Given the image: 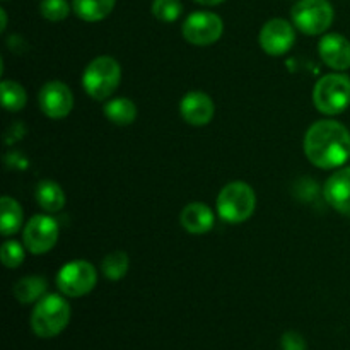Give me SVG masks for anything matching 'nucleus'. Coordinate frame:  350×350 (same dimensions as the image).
<instances>
[{
	"instance_id": "15",
	"label": "nucleus",
	"mask_w": 350,
	"mask_h": 350,
	"mask_svg": "<svg viewBox=\"0 0 350 350\" xmlns=\"http://www.w3.org/2000/svg\"><path fill=\"white\" fill-rule=\"evenodd\" d=\"M180 224L190 234H205L215 224L214 212L200 202H191L181 211Z\"/></svg>"
},
{
	"instance_id": "10",
	"label": "nucleus",
	"mask_w": 350,
	"mask_h": 350,
	"mask_svg": "<svg viewBox=\"0 0 350 350\" xmlns=\"http://www.w3.org/2000/svg\"><path fill=\"white\" fill-rule=\"evenodd\" d=\"M294 41H296V31H294L293 24L280 17L267 21L258 36L260 46L270 57L286 55L293 48Z\"/></svg>"
},
{
	"instance_id": "1",
	"label": "nucleus",
	"mask_w": 350,
	"mask_h": 350,
	"mask_svg": "<svg viewBox=\"0 0 350 350\" xmlns=\"http://www.w3.org/2000/svg\"><path fill=\"white\" fill-rule=\"evenodd\" d=\"M304 154L320 170H337L350 161V132L335 120H320L304 135Z\"/></svg>"
},
{
	"instance_id": "19",
	"label": "nucleus",
	"mask_w": 350,
	"mask_h": 350,
	"mask_svg": "<svg viewBox=\"0 0 350 350\" xmlns=\"http://www.w3.org/2000/svg\"><path fill=\"white\" fill-rule=\"evenodd\" d=\"M0 208H2V215H0V234L2 236H12L23 228L24 222V212L19 202L12 197H2L0 200Z\"/></svg>"
},
{
	"instance_id": "24",
	"label": "nucleus",
	"mask_w": 350,
	"mask_h": 350,
	"mask_svg": "<svg viewBox=\"0 0 350 350\" xmlns=\"http://www.w3.org/2000/svg\"><path fill=\"white\" fill-rule=\"evenodd\" d=\"M40 12L46 21L60 23V21L67 19L68 17L70 5H68L67 0H41Z\"/></svg>"
},
{
	"instance_id": "11",
	"label": "nucleus",
	"mask_w": 350,
	"mask_h": 350,
	"mask_svg": "<svg viewBox=\"0 0 350 350\" xmlns=\"http://www.w3.org/2000/svg\"><path fill=\"white\" fill-rule=\"evenodd\" d=\"M38 105L48 118L62 120L70 115L74 108V94L64 82L50 81L40 89Z\"/></svg>"
},
{
	"instance_id": "2",
	"label": "nucleus",
	"mask_w": 350,
	"mask_h": 350,
	"mask_svg": "<svg viewBox=\"0 0 350 350\" xmlns=\"http://www.w3.org/2000/svg\"><path fill=\"white\" fill-rule=\"evenodd\" d=\"M70 304L60 294H44L31 313V328L40 338H53L67 328Z\"/></svg>"
},
{
	"instance_id": "22",
	"label": "nucleus",
	"mask_w": 350,
	"mask_h": 350,
	"mask_svg": "<svg viewBox=\"0 0 350 350\" xmlns=\"http://www.w3.org/2000/svg\"><path fill=\"white\" fill-rule=\"evenodd\" d=\"M129 267H130V260L125 252L109 253V255H106L105 258H103V263H101L103 275H105L108 280H115V282L126 275Z\"/></svg>"
},
{
	"instance_id": "12",
	"label": "nucleus",
	"mask_w": 350,
	"mask_h": 350,
	"mask_svg": "<svg viewBox=\"0 0 350 350\" xmlns=\"http://www.w3.org/2000/svg\"><path fill=\"white\" fill-rule=\"evenodd\" d=\"M181 118L193 126L208 125L214 118L215 106L208 94L202 91H190L183 96L180 103Z\"/></svg>"
},
{
	"instance_id": "3",
	"label": "nucleus",
	"mask_w": 350,
	"mask_h": 350,
	"mask_svg": "<svg viewBox=\"0 0 350 350\" xmlns=\"http://www.w3.org/2000/svg\"><path fill=\"white\" fill-rule=\"evenodd\" d=\"M122 81V67L113 57L103 55L89 62L82 74V88L89 98L106 101L118 89Z\"/></svg>"
},
{
	"instance_id": "18",
	"label": "nucleus",
	"mask_w": 350,
	"mask_h": 350,
	"mask_svg": "<svg viewBox=\"0 0 350 350\" xmlns=\"http://www.w3.org/2000/svg\"><path fill=\"white\" fill-rule=\"evenodd\" d=\"M48 282L44 277L40 275H27L17 280L14 286V297L19 301L21 304H31L38 303L41 297L46 294Z\"/></svg>"
},
{
	"instance_id": "5",
	"label": "nucleus",
	"mask_w": 350,
	"mask_h": 350,
	"mask_svg": "<svg viewBox=\"0 0 350 350\" xmlns=\"http://www.w3.org/2000/svg\"><path fill=\"white\" fill-rule=\"evenodd\" d=\"M313 103L327 116L344 113L350 106V79L344 74L323 75L314 84Z\"/></svg>"
},
{
	"instance_id": "28",
	"label": "nucleus",
	"mask_w": 350,
	"mask_h": 350,
	"mask_svg": "<svg viewBox=\"0 0 350 350\" xmlns=\"http://www.w3.org/2000/svg\"><path fill=\"white\" fill-rule=\"evenodd\" d=\"M0 19H2V24H0V31H5V27H7V14H5V10L3 9H0Z\"/></svg>"
},
{
	"instance_id": "27",
	"label": "nucleus",
	"mask_w": 350,
	"mask_h": 350,
	"mask_svg": "<svg viewBox=\"0 0 350 350\" xmlns=\"http://www.w3.org/2000/svg\"><path fill=\"white\" fill-rule=\"evenodd\" d=\"M197 3H202V5H219V3L226 2V0H195Z\"/></svg>"
},
{
	"instance_id": "16",
	"label": "nucleus",
	"mask_w": 350,
	"mask_h": 350,
	"mask_svg": "<svg viewBox=\"0 0 350 350\" xmlns=\"http://www.w3.org/2000/svg\"><path fill=\"white\" fill-rule=\"evenodd\" d=\"M36 202L44 212L55 214L65 207V191L57 181L43 180L36 187Z\"/></svg>"
},
{
	"instance_id": "14",
	"label": "nucleus",
	"mask_w": 350,
	"mask_h": 350,
	"mask_svg": "<svg viewBox=\"0 0 350 350\" xmlns=\"http://www.w3.org/2000/svg\"><path fill=\"white\" fill-rule=\"evenodd\" d=\"M318 51L325 64L334 70L350 68V41L338 33L325 34L318 44Z\"/></svg>"
},
{
	"instance_id": "6",
	"label": "nucleus",
	"mask_w": 350,
	"mask_h": 350,
	"mask_svg": "<svg viewBox=\"0 0 350 350\" xmlns=\"http://www.w3.org/2000/svg\"><path fill=\"white\" fill-rule=\"evenodd\" d=\"M293 23L301 33L318 36L327 33L334 23V7L328 0H299L293 7Z\"/></svg>"
},
{
	"instance_id": "8",
	"label": "nucleus",
	"mask_w": 350,
	"mask_h": 350,
	"mask_svg": "<svg viewBox=\"0 0 350 350\" xmlns=\"http://www.w3.org/2000/svg\"><path fill=\"white\" fill-rule=\"evenodd\" d=\"M183 38L195 46H208L221 40L224 33V23L214 12L198 10L190 14L183 23Z\"/></svg>"
},
{
	"instance_id": "21",
	"label": "nucleus",
	"mask_w": 350,
	"mask_h": 350,
	"mask_svg": "<svg viewBox=\"0 0 350 350\" xmlns=\"http://www.w3.org/2000/svg\"><path fill=\"white\" fill-rule=\"evenodd\" d=\"M0 91H2V105L7 111L17 113L26 106L27 103L26 89H24L19 82L2 81Z\"/></svg>"
},
{
	"instance_id": "25",
	"label": "nucleus",
	"mask_w": 350,
	"mask_h": 350,
	"mask_svg": "<svg viewBox=\"0 0 350 350\" xmlns=\"http://www.w3.org/2000/svg\"><path fill=\"white\" fill-rule=\"evenodd\" d=\"M26 258V246L19 241L7 239L2 245V263L7 269H17Z\"/></svg>"
},
{
	"instance_id": "23",
	"label": "nucleus",
	"mask_w": 350,
	"mask_h": 350,
	"mask_svg": "<svg viewBox=\"0 0 350 350\" xmlns=\"http://www.w3.org/2000/svg\"><path fill=\"white\" fill-rule=\"evenodd\" d=\"M183 12L180 0H154L152 14L161 23H174Z\"/></svg>"
},
{
	"instance_id": "20",
	"label": "nucleus",
	"mask_w": 350,
	"mask_h": 350,
	"mask_svg": "<svg viewBox=\"0 0 350 350\" xmlns=\"http://www.w3.org/2000/svg\"><path fill=\"white\" fill-rule=\"evenodd\" d=\"M103 111H105V116L109 122L118 126L132 125L137 118V106L129 98L109 99L105 108H103Z\"/></svg>"
},
{
	"instance_id": "26",
	"label": "nucleus",
	"mask_w": 350,
	"mask_h": 350,
	"mask_svg": "<svg viewBox=\"0 0 350 350\" xmlns=\"http://www.w3.org/2000/svg\"><path fill=\"white\" fill-rule=\"evenodd\" d=\"M280 345H282V350H308L306 340L301 334L291 330L286 332L282 335V340H280Z\"/></svg>"
},
{
	"instance_id": "17",
	"label": "nucleus",
	"mask_w": 350,
	"mask_h": 350,
	"mask_svg": "<svg viewBox=\"0 0 350 350\" xmlns=\"http://www.w3.org/2000/svg\"><path fill=\"white\" fill-rule=\"evenodd\" d=\"M115 3L116 0H72V9L79 19L85 23H98L113 12Z\"/></svg>"
},
{
	"instance_id": "9",
	"label": "nucleus",
	"mask_w": 350,
	"mask_h": 350,
	"mask_svg": "<svg viewBox=\"0 0 350 350\" xmlns=\"http://www.w3.org/2000/svg\"><path fill=\"white\" fill-rule=\"evenodd\" d=\"M58 222L50 215L36 214L23 229V243L33 255L48 253L58 241Z\"/></svg>"
},
{
	"instance_id": "7",
	"label": "nucleus",
	"mask_w": 350,
	"mask_h": 350,
	"mask_svg": "<svg viewBox=\"0 0 350 350\" xmlns=\"http://www.w3.org/2000/svg\"><path fill=\"white\" fill-rule=\"evenodd\" d=\"M98 284V273L92 263L85 260L68 262L58 270L57 287L64 296L82 297L91 293Z\"/></svg>"
},
{
	"instance_id": "13",
	"label": "nucleus",
	"mask_w": 350,
	"mask_h": 350,
	"mask_svg": "<svg viewBox=\"0 0 350 350\" xmlns=\"http://www.w3.org/2000/svg\"><path fill=\"white\" fill-rule=\"evenodd\" d=\"M323 197L330 207L350 217V166L340 167L325 181Z\"/></svg>"
},
{
	"instance_id": "4",
	"label": "nucleus",
	"mask_w": 350,
	"mask_h": 350,
	"mask_svg": "<svg viewBox=\"0 0 350 350\" xmlns=\"http://www.w3.org/2000/svg\"><path fill=\"white\" fill-rule=\"evenodd\" d=\"M256 208L255 190L245 181H231L217 195V212L222 221L241 224Z\"/></svg>"
}]
</instances>
